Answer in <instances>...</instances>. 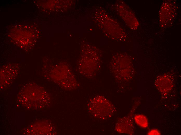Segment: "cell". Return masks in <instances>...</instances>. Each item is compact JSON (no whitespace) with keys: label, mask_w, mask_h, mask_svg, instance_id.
I'll return each mask as SVG.
<instances>
[{"label":"cell","mask_w":181,"mask_h":135,"mask_svg":"<svg viewBox=\"0 0 181 135\" xmlns=\"http://www.w3.org/2000/svg\"><path fill=\"white\" fill-rule=\"evenodd\" d=\"M102 26L104 32L109 37L119 39L126 34L122 28L104 11Z\"/></svg>","instance_id":"cell-1"},{"label":"cell","mask_w":181,"mask_h":135,"mask_svg":"<svg viewBox=\"0 0 181 135\" xmlns=\"http://www.w3.org/2000/svg\"><path fill=\"white\" fill-rule=\"evenodd\" d=\"M155 84L159 90L163 93L168 92L172 87L171 81L166 77H160L157 79Z\"/></svg>","instance_id":"cell-5"},{"label":"cell","mask_w":181,"mask_h":135,"mask_svg":"<svg viewBox=\"0 0 181 135\" xmlns=\"http://www.w3.org/2000/svg\"><path fill=\"white\" fill-rule=\"evenodd\" d=\"M161 134L160 131L156 129H153L150 130L147 133V134L149 135H160Z\"/></svg>","instance_id":"cell-7"},{"label":"cell","mask_w":181,"mask_h":135,"mask_svg":"<svg viewBox=\"0 0 181 135\" xmlns=\"http://www.w3.org/2000/svg\"><path fill=\"white\" fill-rule=\"evenodd\" d=\"M133 110L128 116L119 119L116 125V130L118 132L128 134H133L134 132L133 121Z\"/></svg>","instance_id":"cell-4"},{"label":"cell","mask_w":181,"mask_h":135,"mask_svg":"<svg viewBox=\"0 0 181 135\" xmlns=\"http://www.w3.org/2000/svg\"><path fill=\"white\" fill-rule=\"evenodd\" d=\"M116 5L119 14L128 26L132 29H136L139 25V22L130 8L123 2L121 1Z\"/></svg>","instance_id":"cell-3"},{"label":"cell","mask_w":181,"mask_h":135,"mask_svg":"<svg viewBox=\"0 0 181 135\" xmlns=\"http://www.w3.org/2000/svg\"><path fill=\"white\" fill-rule=\"evenodd\" d=\"M134 119L136 124L140 127L145 129L148 127V121L145 116L143 114H137L134 116Z\"/></svg>","instance_id":"cell-6"},{"label":"cell","mask_w":181,"mask_h":135,"mask_svg":"<svg viewBox=\"0 0 181 135\" xmlns=\"http://www.w3.org/2000/svg\"><path fill=\"white\" fill-rule=\"evenodd\" d=\"M176 6L172 1H165L163 3L159 11V18L161 26H169L174 19L176 14Z\"/></svg>","instance_id":"cell-2"}]
</instances>
